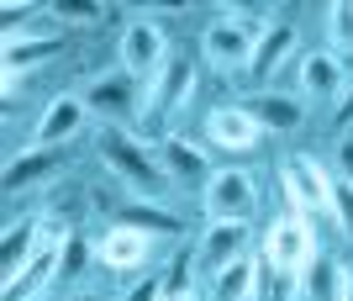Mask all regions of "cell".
<instances>
[{"mask_svg": "<svg viewBox=\"0 0 353 301\" xmlns=\"http://www.w3.org/2000/svg\"><path fill=\"white\" fill-rule=\"evenodd\" d=\"M253 21H211L206 27V37H201V48H206V59L211 64H221V69H237V64H248L253 59Z\"/></svg>", "mask_w": 353, "mask_h": 301, "instance_id": "cell-6", "label": "cell"}, {"mask_svg": "<svg viewBox=\"0 0 353 301\" xmlns=\"http://www.w3.org/2000/svg\"><path fill=\"white\" fill-rule=\"evenodd\" d=\"M201 264V259L190 254H174V264H169V275H163V301H174V296H190V270Z\"/></svg>", "mask_w": 353, "mask_h": 301, "instance_id": "cell-27", "label": "cell"}, {"mask_svg": "<svg viewBox=\"0 0 353 301\" xmlns=\"http://www.w3.org/2000/svg\"><path fill=\"white\" fill-rule=\"evenodd\" d=\"M85 106H95V111H105V117H117V111H132V106H137V85H132V75L121 69V75L95 79V90L85 95Z\"/></svg>", "mask_w": 353, "mask_h": 301, "instance_id": "cell-18", "label": "cell"}, {"mask_svg": "<svg viewBox=\"0 0 353 301\" xmlns=\"http://www.w3.org/2000/svg\"><path fill=\"white\" fill-rule=\"evenodd\" d=\"M53 11H59V21H95L101 6H90V0H63V6H53Z\"/></svg>", "mask_w": 353, "mask_h": 301, "instance_id": "cell-29", "label": "cell"}, {"mask_svg": "<svg viewBox=\"0 0 353 301\" xmlns=\"http://www.w3.org/2000/svg\"><path fill=\"white\" fill-rule=\"evenodd\" d=\"M332 217H338V227L353 238V185H348V180L332 185Z\"/></svg>", "mask_w": 353, "mask_h": 301, "instance_id": "cell-28", "label": "cell"}, {"mask_svg": "<svg viewBox=\"0 0 353 301\" xmlns=\"http://www.w3.org/2000/svg\"><path fill=\"white\" fill-rule=\"evenodd\" d=\"M174 301H195V291H190V296H174Z\"/></svg>", "mask_w": 353, "mask_h": 301, "instance_id": "cell-34", "label": "cell"}, {"mask_svg": "<svg viewBox=\"0 0 353 301\" xmlns=\"http://www.w3.org/2000/svg\"><path fill=\"white\" fill-rule=\"evenodd\" d=\"M59 164H63L59 148H32V153H21V159H11V164H6V196H16V191L37 185L43 175H53Z\"/></svg>", "mask_w": 353, "mask_h": 301, "instance_id": "cell-14", "label": "cell"}, {"mask_svg": "<svg viewBox=\"0 0 353 301\" xmlns=\"http://www.w3.org/2000/svg\"><path fill=\"white\" fill-rule=\"evenodd\" d=\"M127 301H163V280L159 275H143V280L127 291Z\"/></svg>", "mask_w": 353, "mask_h": 301, "instance_id": "cell-30", "label": "cell"}, {"mask_svg": "<svg viewBox=\"0 0 353 301\" xmlns=\"http://www.w3.org/2000/svg\"><path fill=\"white\" fill-rule=\"evenodd\" d=\"M90 264V243L74 233V238H63V249H59V280H74V275Z\"/></svg>", "mask_w": 353, "mask_h": 301, "instance_id": "cell-26", "label": "cell"}, {"mask_svg": "<svg viewBox=\"0 0 353 301\" xmlns=\"http://www.w3.org/2000/svg\"><path fill=\"white\" fill-rule=\"evenodd\" d=\"M206 133L216 148H232V153H248L253 143H259V122H253L248 106H216V111H206Z\"/></svg>", "mask_w": 353, "mask_h": 301, "instance_id": "cell-9", "label": "cell"}, {"mask_svg": "<svg viewBox=\"0 0 353 301\" xmlns=\"http://www.w3.org/2000/svg\"><path fill=\"white\" fill-rule=\"evenodd\" d=\"M37 254V222H21V227H6V243H0V275L16 280V275L32 264Z\"/></svg>", "mask_w": 353, "mask_h": 301, "instance_id": "cell-19", "label": "cell"}, {"mask_svg": "<svg viewBox=\"0 0 353 301\" xmlns=\"http://www.w3.org/2000/svg\"><path fill=\"white\" fill-rule=\"evenodd\" d=\"M27 16H32V6H6V32H16V21L27 27Z\"/></svg>", "mask_w": 353, "mask_h": 301, "instance_id": "cell-33", "label": "cell"}, {"mask_svg": "<svg viewBox=\"0 0 353 301\" xmlns=\"http://www.w3.org/2000/svg\"><path fill=\"white\" fill-rule=\"evenodd\" d=\"M311 254H316V238H311L306 217H274V227L264 233V259L301 270V264H311Z\"/></svg>", "mask_w": 353, "mask_h": 301, "instance_id": "cell-4", "label": "cell"}, {"mask_svg": "<svg viewBox=\"0 0 353 301\" xmlns=\"http://www.w3.org/2000/svg\"><path fill=\"white\" fill-rule=\"evenodd\" d=\"M201 201H206L211 222H248L253 206H259V185H253L248 169H216L201 185Z\"/></svg>", "mask_w": 353, "mask_h": 301, "instance_id": "cell-2", "label": "cell"}, {"mask_svg": "<svg viewBox=\"0 0 353 301\" xmlns=\"http://www.w3.org/2000/svg\"><path fill=\"white\" fill-rule=\"evenodd\" d=\"M301 85H306L311 95H338L343 90V59H332V53H311V59L301 64Z\"/></svg>", "mask_w": 353, "mask_h": 301, "instance_id": "cell-23", "label": "cell"}, {"mask_svg": "<svg viewBox=\"0 0 353 301\" xmlns=\"http://www.w3.org/2000/svg\"><path fill=\"white\" fill-rule=\"evenodd\" d=\"M117 222L137 227V233H148V238H159V233H185L179 217H169L163 206H148V201H127V206H117Z\"/></svg>", "mask_w": 353, "mask_h": 301, "instance_id": "cell-20", "label": "cell"}, {"mask_svg": "<svg viewBox=\"0 0 353 301\" xmlns=\"http://www.w3.org/2000/svg\"><path fill=\"white\" fill-rule=\"evenodd\" d=\"M85 111H90V106L79 101V95H59V101L43 111V122H37V148H59V143H69V137L85 127Z\"/></svg>", "mask_w": 353, "mask_h": 301, "instance_id": "cell-11", "label": "cell"}, {"mask_svg": "<svg viewBox=\"0 0 353 301\" xmlns=\"http://www.w3.org/2000/svg\"><path fill=\"white\" fill-rule=\"evenodd\" d=\"M332 127H338V133L353 127V90H343V106H338V117H332Z\"/></svg>", "mask_w": 353, "mask_h": 301, "instance_id": "cell-31", "label": "cell"}, {"mask_svg": "<svg viewBox=\"0 0 353 301\" xmlns=\"http://www.w3.org/2000/svg\"><path fill=\"white\" fill-rule=\"evenodd\" d=\"M285 196H290V211L295 217H322L332 211V180L322 175V164L311 159V153H295L285 159Z\"/></svg>", "mask_w": 353, "mask_h": 301, "instance_id": "cell-3", "label": "cell"}, {"mask_svg": "<svg viewBox=\"0 0 353 301\" xmlns=\"http://www.w3.org/2000/svg\"><path fill=\"white\" fill-rule=\"evenodd\" d=\"M253 111V122L264 127V133H295L301 127V101H290V95H253V101H243Z\"/></svg>", "mask_w": 353, "mask_h": 301, "instance_id": "cell-16", "label": "cell"}, {"mask_svg": "<svg viewBox=\"0 0 353 301\" xmlns=\"http://www.w3.org/2000/svg\"><path fill=\"white\" fill-rule=\"evenodd\" d=\"M338 159H343V180L353 185V133L343 137V148H338Z\"/></svg>", "mask_w": 353, "mask_h": 301, "instance_id": "cell-32", "label": "cell"}, {"mask_svg": "<svg viewBox=\"0 0 353 301\" xmlns=\"http://www.w3.org/2000/svg\"><path fill=\"white\" fill-rule=\"evenodd\" d=\"M253 286H259V254H243L227 270H216L211 301H253Z\"/></svg>", "mask_w": 353, "mask_h": 301, "instance_id": "cell-15", "label": "cell"}, {"mask_svg": "<svg viewBox=\"0 0 353 301\" xmlns=\"http://www.w3.org/2000/svg\"><path fill=\"white\" fill-rule=\"evenodd\" d=\"M101 159L117 169L127 185H132L137 196H159L163 185H169V169H163L148 148H137L127 133H117V127H105V137H101Z\"/></svg>", "mask_w": 353, "mask_h": 301, "instance_id": "cell-1", "label": "cell"}, {"mask_svg": "<svg viewBox=\"0 0 353 301\" xmlns=\"http://www.w3.org/2000/svg\"><path fill=\"white\" fill-rule=\"evenodd\" d=\"M74 301H95V296H74Z\"/></svg>", "mask_w": 353, "mask_h": 301, "instance_id": "cell-35", "label": "cell"}, {"mask_svg": "<svg viewBox=\"0 0 353 301\" xmlns=\"http://www.w3.org/2000/svg\"><path fill=\"white\" fill-rule=\"evenodd\" d=\"M95 254H101L105 270H143L148 259H153V238L137 233V227H127V222H117V227H105V238L95 243Z\"/></svg>", "mask_w": 353, "mask_h": 301, "instance_id": "cell-7", "label": "cell"}, {"mask_svg": "<svg viewBox=\"0 0 353 301\" xmlns=\"http://www.w3.org/2000/svg\"><path fill=\"white\" fill-rule=\"evenodd\" d=\"M343 280H348V270H343L338 259L311 254V264H306V296L311 301H338L343 296Z\"/></svg>", "mask_w": 353, "mask_h": 301, "instance_id": "cell-21", "label": "cell"}, {"mask_svg": "<svg viewBox=\"0 0 353 301\" xmlns=\"http://www.w3.org/2000/svg\"><path fill=\"white\" fill-rule=\"evenodd\" d=\"M243 254H248V222H211L206 238H201V249H195V259H201L211 275L227 270V264L243 259Z\"/></svg>", "mask_w": 353, "mask_h": 301, "instance_id": "cell-10", "label": "cell"}, {"mask_svg": "<svg viewBox=\"0 0 353 301\" xmlns=\"http://www.w3.org/2000/svg\"><path fill=\"white\" fill-rule=\"evenodd\" d=\"M190 90H195V69H190V59H169L159 69V79H153V95H148V122L159 127L174 106H185L190 101Z\"/></svg>", "mask_w": 353, "mask_h": 301, "instance_id": "cell-8", "label": "cell"}, {"mask_svg": "<svg viewBox=\"0 0 353 301\" xmlns=\"http://www.w3.org/2000/svg\"><path fill=\"white\" fill-rule=\"evenodd\" d=\"M163 169H174L179 180H190V185H206L216 169L206 164V153L201 148H190V143H179V137H169L163 143Z\"/></svg>", "mask_w": 353, "mask_h": 301, "instance_id": "cell-22", "label": "cell"}, {"mask_svg": "<svg viewBox=\"0 0 353 301\" xmlns=\"http://www.w3.org/2000/svg\"><path fill=\"white\" fill-rule=\"evenodd\" d=\"M59 249H63V243H43V249L32 254L27 270L16 275V280H6V301H32L48 280H59Z\"/></svg>", "mask_w": 353, "mask_h": 301, "instance_id": "cell-12", "label": "cell"}, {"mask_svg": "<svg viewBox=\"0 0 353 301\" xmlns=\"http://www.w3.org/2000/svg\"><path fill=\"white\" fill-rule=\"evenodd\" d=\"M63 48V37H11L0 64H6V79H16V69H32V64H48Z\"/></svg>", "mask_w": 353, "mask_h": 301, "instance_id": "cell-17", "label": "cell"}, {"mask_svg": "<svg viewBox=\"0 0 353 301\" xmlns=\"http://www.w3.org/2000/svg\"><path fill=\"white\" fill-rule=\"evenodd\" d=\"M327 48L332 59H353V0H338L327 11Z\"/></svg>", "mask_w": 353, "mask_h": 301, "instance_id": "cell-25", "label": "cell"}, {"mask_svg": "<svg viewBox=\"0 0 353 301\" xmlns=\"http://www.w3.org/2000/svg\"><path fill=\"white\" fill-rule=\"evenodd\" d=\"M290 296H295V270L259 254V286H253V301H290Z\"/></svg>", "mask_w": 353, "mask_h": 301, "instance_id": "cell-24", "label": "cell"}, {"mask_svg": "<svg viewBox=\"0 0 353 301\" xmlns=\"http://www.w3.org/2000/svg\"><path fill=\"white\" fill-rule=\"evenodd\" d=\"M163 64H169V53H163V32L153 21H132V27L121 32V69L132 79L159 75Z\"/></svg>", "mask_w": 353, "mask_h": 301, "instance_id": "cell-5", "label": "cell"}, {"mask_svg": "<svg viewBox=\"0 0 353 301\" xmlns=\"http://www.w3.org/2000/svg\"><path fill=\"white\" fill-rule=\"evenodd\" d=\"M290 48H295V27H285V21H280V27H264V32H259V43H253L248 75L253 79H269L285 59H290Z\"/></svg>", "mask_w": 353, "mask_h": 301, "instance_id": "cell-13", "label": "cell"}]
</instances>
